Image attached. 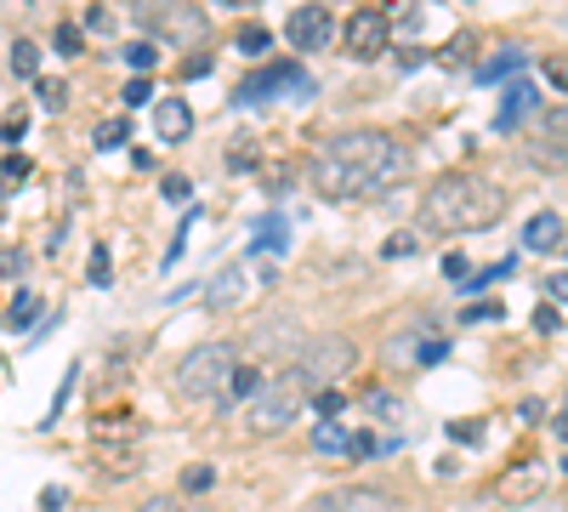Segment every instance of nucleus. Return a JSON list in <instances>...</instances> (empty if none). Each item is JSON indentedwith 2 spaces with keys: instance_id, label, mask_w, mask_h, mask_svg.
Segmentation results:
<instances>
[{
  "instance_id": "nucleus-31",
  "label": "nucleus",
  "mask_w": 568,
  "mask_h": 512,
  "mask_svg": "<svg viewBox=\"0 0 568 512\" xmlns=\"http://www.w3.org/2000/svg\"><path fill=\"white\" fill-rule=\"evenodd\" d=\"M29 182V160H18V154H7V194H18Z\"/></svg>"
},
{
  "instance_id": "nucleus-6",
  "label": "nucleus",
  "mask_w": 568,
  "mask_h": 512,
  "mask_svg": "<svg viewBox=\"0 0 568 512\" xmlns=\"http://www.w3.org/2000/svg\"><path fill=\"white\" fill-rule=\"evenodd\" d=\"M387 40H393V18L375 12V7H358V12L347 18V29H342L347 58H358V63H375V58L387 52Z\"/></svg>"
},
{
  "instance_id": "nucleus-26",
  "label": "nucleus",
  "mask_w": 568,
  "mask_h": 512,
  "mask_svg": "<svg viewBox=\"0 0 568 512\" xmlns=\"http://www.w3.org/2000/svg\"><path fill=\"white\" fill-rule=\"evenodd\" d=\"M342 404H347V399H342L336 388H324V393H313V410L324 415V422H342Z\"/></svg>"
},
{
  "instance_id": "nucleus-42",
  "label": "nucleus",
  "mask_w": 568,
  "mask_h": 512,
  "mask_svg": "<svg viewBox=\"0 0 568 512\" xmlns=\"http://www.w3.org/2000/svg\"><path fill=\"white\" fill-rule=\"evenodd\" d=\"M40 506H45V512H58V506H63V490H58V484H52V490H40Z\"/></svg>"
},
{
  "instance_id": "nucleus-37",
  "label": "nucleus",
  "mask_w": 568,
  "mask_h": 512,
  "mask_svg": "<svg viewBox=\"0 0 568 512\" xmlns=\"http://www.w3.org/2000/svg\"><path fill=\"white\" fill-rule=\"evenodd\" d=\"M353 455H387L375 433H353Z\"/></svg>"
},
{
  "instance_id": "nucleus-35",
  "label": "nucleus",
  "mask_w": 568,
  "mask_h": 512,
  "mask_svg": "<svg viewBox=\"0 0 568 512\" xmlns=\"http://www.w3.org/2000/svg\"><path fill=\"white\" fill-rule=\"evenodd\" d=\"M109 279H114L109 273V251L98 245V251H91V285H109Z\"/></svg>"
},
{
  "instance_id": "nucleus-22",
  "label": "nucleus",
  "mask_w": 568,
  "mask_h": 512,
  "mask_svg": "<svg viewBox=\"0 0 568 512\" xmlns=\"http://www.w3.org/2000/svg\"><path fill=\"white\" fill-rule=\"evenodd\" d=\"M34 69H40V46H34V40H12V74L29 80Z\"/></svg>"
},
{
  "instance_id": "nucleus-1",
  "label": "nucleus",
  "mask_w": 568,
  "mask_h": 512,
  "mask_svg": "<svg viewBox=\"0 0 568 512\" xmlns=\"http://www.w3.org/2000/svg\"><path fill=\"white\" fill-rule=\"evenodd\" d=\"M415 171V154L393 131H342L318 143L307 182L318 200H382Z\"/></svg>"
},
{
  "instance_id": "nucleus-7",
  "label": "nucleus",
  "mask_w": 568,
  "mask_h": 512,
  "mask_svg": "<svg viewBox=\"0 0 568 512\" xmlns=\"http://www.w3.org/2000/svg\"><path fill=\"white\" fill-rule=\"evenodd\" d=\"M524 154L535 165H546V171H568V103L540 114V131H535V143Z\"/></svg>"
},
{
  "instance_id": "nucleus-15",
  "label": "nucleus",
  "mask_w": 568,
  "mask_h": 512,
  "mask_svg": "<svg viewBox=\"0 0 568 512\" xmlns=\"http://www.w3.org/2000/svg\"><path fill=\"white\" fill-rule=\"evenodd\" d=\"M524 245L529 251H557L562 245V217L557 211H535L529 228H524Z\"/></svg>"
},
{
  "instance_id": "nucleus-11",
  "label": "nucleus",
  "mask_w": 568,
  "mask_h": 512,
  "mask_svg": "<svg viewBox=\"0 0 568 512\" xmlns=\"http://www.w3.org/2000/svg\"><path fill=\"white\" fill-rule=\"evenodd\" d=\"M251 297V273L240 268V262H227V268H216L211 279H205V291H200V302H205V313H233Z\"/></svg>"
},
{
  "instance_id": "nucleus-36",
  "label": "nucleus",
  "mask_w": 568,
  "mask_h": 512,
  "mask_svg": "<svg viewBox=\"0 0 568 512\" xmlns=\"http://www.w3.org/2000/svg\"><path fill=\"white\" fill-rule=\"evenodd\" d=\"M136 512H187V506H182L176 495H149V501H142Z\"/></svg>"
},
{
  "instance_id": "nucleus-9",
  "label": "nucleus",
  "mask_w": 568,
  "mask_h": 512,
  "mask_svg": "<svg viewBox=\"0 0 568 512\" xmlns=\"http://www.w3.org/2000/svg\"><path fill=\"white\" fill-rule=\"evenodd\" d=\"M136 18L154 23L160 40H165V34H176V40H200V34H205V18H200V12H182L176 0H136Z\"/></svg>"
},
{
  "instance_id": "nucleus-25",
  "label": "nucleus",
  "mask_w": 568,
  "mask_h": 512,
  "mask_svg": "<svg viewBox=\"0 0 568 512\" xmlns=\"http://www.w3.org/2000/svg\"><path fill=\"white\" fill-rule=\"evenodd\" d=\"M125 137H131L125 120H103V126H98V149H125Z\"/></svg>"
},
{
  "instance_id": "nucleus-19",
  "label": "nucleus",
  "mask_w": 568,
  "mask_h": 512,
  "mask_svg": "<svg viewBox=\"0 0 568 512\" xmlns=\"http://www.w3.org/2000/svg\"><path fill=\"white\" fill-rule=\"evenodd\" d=\"M216 484V468L211 461H194V468H182V495H205Z\"/></svg>"
},
{
  "instance_id": "nucleus-2",
  "label": "nucleus",
  "mask_w": 568,
  "mask_h": 512,
  "mask_svg": "<svg viewBox=\"0 0 568 512\" xmlns=\"http://www.w3.org/2000/svg\"><path fill=\"white\" fill-rule=\"evenodd\" d=\"M500 217H506V189L484 171H449L420 194L426 234H484Z\"/></svg>"
},
{
  "instance_id": "nucleus-44",
  "label": "nucleus",
  "mask_w": 568,
  "mask_h": 512,
  "mask_svg": "<svg viewBox=\"0 0 568 512\" xmlns=\"http://www.w3.org/2000/svg\"><path fill=\"white\" fill-rule=\"evenodd\" d=\"M557 433H562V439H568V404H562V410H557Z\"/></svg>"
},
{
  "instance_id": "nucleus-28",
  "label": "nucleus",
  "mask_w": 568,
  "mask_h": 512,
  "mask_svg": "<svg viewBox=\"0 0 568 512\" xmlns=\"http://www.w3.org/2000/svg\"><path fill=\"white\" fill-rule=\"evenodd\" d=\"M273 245H284V222L278 217H262V234H256L251 251H273Z\"/></svg>"
},
{
  "instance_id": "nucleus-8",
  "label": "nucleus",
  "mask_w": 568,
  "mask_h": 512,
  "mask_svg": "<svg viewBox=\"0 0 568 512\" xmlns=\"http://www.w3.org/2000/svg\"><path fill=\"white\" fill-rule=\"evenodd\" d=\"M307 512H404L387 490H369V484H336V490H324L313 495Z\"/></svg>"
},
{
  "instance_id": "nucleus-23",
  "label": "nucleus",
  "mask_w": 568,
  "mask_h": 512,
  "mask_svg": "<svg viewBox=\"0 0 568 512\" xmlns=\"http://www.w3.org/2000/svg\"><path fill=\"white\" fill-rule=\"evenodd\" d=\"M471 52H478V34H455V40L444 46V52H438V63H444V69H455V63H466Z\"/></svg>"
},
{
  "instance_id": "nucleus-27",
  "label": "nucleus",
  "mask_w": 568,
  "mask_h": 512,
  "mask_svg": "<svg viewBox=\"0 0 568 512\" xmlns=\"http://www.w3.org/2000/svg\"><path fill=\"white\" fill-rule=\"evenodd\" d=\"M125 103H131V109H142V103H154V80H149V74H136V80H125Z\"/></svg>"
},
{
  "instance_id": "nucleus-39",
  "label": "nucleus",
  "mask_w": 568,
  "mask_h": 512,
  "mask_svg": "<svg viewBox=\"0 0 568 512\" xmlns=\"http://www.w3.org/2000/svg\"><path fill=\"white\" fill-rule=\"evenodd\" d=\"M540 415H546L540 399H524V404H517V422H540Z\"/></svg>"
},
{
  "instance_id": "nucleus-14",
  "label": "nucleus",
  "mask_w": 568,
  "mask_h": 512,
  "mask_svg": "<svg viewBox=\"0 0 568 512\" xmlns=\"http://www.w3.org/2000/svg\"><path fill=\"white\" fill-rule=\"evenodd\" d=\"M154 131H160V143H187V137H194V109H187L182 98H160L154 103Z\"/></svg>"
},
{
  "instance_id": "nucleus-32",
  "label": "nucleus",
  "mask_w": 568,
  "mask_h": 512,
  "mask_svg": "<svg viewBox=\"0 0 568 512\" xmlns=\"http://www.w3.org/2000/svg\"><path fill=\"white\" fill-rule=\"evenodd\" d=\"M449 439L455 444H478L484 439V422H449Z\"/></svg>"
},
{
  "instance_id": "nucleus-38",
  "label": "nucleus",
  "mask_w": 568,
  "mask_h": 512,
  "mask_svg": "<svg viewBox=\"0 0 568 512\" xmlns=\"http://www.w3.org/2000/svg\"><path fill=\"white\" fill-rule=\"evenodd\" d=\"M557 324H562V319H557V308H540V313H535V331H540V337H551Z\"/></svg>"
},
{
  "instance_id": "nucleus-45",
  "label": "nucleus",
  "mask_w": 568,
  "mask_h": 512,
  "mask_svg": "<svg viewBox=\"0 0 568 512\" xmlns=\"http://www.w3.org/2000/svg\"><path fill=\"white\" fill-rule=\"evenodd\" d=\"M222 7H256V0H222Z\"/></svg>"
},
{
  "instance_id": "nucleus-41",
  "label": "nucleus",
  "mask_w": 568,
  "mask_h": 512,
  "mask_svg": "<svg viewBox=\"0 0 568 512\" xmlns=\"http://www.w3.org/2000/svg\"><path fill=\"white\" fill-rule=\"evenodd\" d=\"M546 74L557 80V91H568V63H562V58H551V63H546Z\"/></svg>"
},
{
  "instance_id": "nucleus-17",
  "label": "nucleus",
  "mask_w": 568,
  "mask_h": 512,
  "mask_svg": "<svg viewBox=\"0 0 568 512\" xmlns=\"http://www.w3.org/2000/svg\"><path fill=\"white\" fill-rule=\"evenodd\" d=\"M98 468H103V473H114V479H131V473L142 468V455H136L131 444H109V450L98 455Z\"/></svg>"
},
{
  "instance_id": "nucleus-40",
  "label": "nucleus",
  "mask_w": 568,
  "mask_h": 512,
  "mask_svg": "<svg viewBox=\"0 0 568 512\" xmlns=\"http://www.w3.org/2000/svg\"><path fill=\"white\" fill-rule=\"evenodd\" d=\"M409 251H415V240H409V234H398V240H387V251H382V257H409Z\"/></svg>"
},
{
  "instance_id": "nucleus-46",
  "label": "nucleus",
  "mask_w": 568,
  "mask_h": 512,
  "mask_svg": "<svg viewBox=\"0 0 568 512\" xmlns=\"http://www.w3.org/2000/svg\"><path fill=\"white\" fill-rule=\"evenodd\" d=\"M562 473H568V455H562Z\"/></svg>"
},
{
  "instance_id": "nucleus-33",
  "label": "nucleus",
  "mask_w": 568,
  "mask_h": 512,
  "mask_svg": "<svg viewBox=\"0 0 568 512\" xmlns=\"http://www.w3.org/2000/svg\"><path fill=\"white\" fill-rule=\"evenodd\" d=\"M500 313H506V308H500V302H478V308H466V313H460V319H466V324H478V319H484V324H495V319H500Z\"/></svg>"
},
{
  "instance_id": "nucleus-30",
  "label": "nucleus",
  "mask_w": 568,
  "mask_h": 512,
  "mask_svg": "<svg viewBox=\"0 0 568 512\" xmlns=\"http://www.w3.org/2000/svg\"><path fill=\"white\" fill-rule=\"evenodd\" d=\"M52 46H58V52H63V58H74V52H80V46H85V40H80V29H74V23H63V29L52 34Z\"/></svg>"
},
{
  "instance_id": "nucleus-20",
  "label": "nucleus",
  "mask_w": 568,
  "mask_h": 512,
  "mask_svg": "<svg viewBox=\"0 0 568 512\" xmlns=\"http://www.w3.org/2000/svg\"><path fill=\"white\" fill-rule=\"evenodd\" d=\"M233 46H240L245 58H267V46H273V34H267L262 23H251V29H240V34H233Z\"/></svg>"
},
{
  "instance_id": "nucleus-13",
  "label": "nucleus",
  "mask_w": 568,
  "mask_h": 512,
  "mask_svg": "<svg viewBox=\"0 0 568 512\" xmlns=\"http://www.w3.org/2000/svg\"><path fill=\"white\" fill-rule=\"evenodd\" d=\"M535 109H540V86H535L529 74H517V80L506 86V103H500V114H495V131H517V120L535 114Z\"/></svg>"
},
{
  "instance_id": "nucleus-24",
  "label": "nucleus",
  "mask_w": 568,
  "mask_h": 512,
  "mask_svg": "<svg viewBox=\"0 0 568 512\" xmlns=\"http://www.w3.org/2000/svg\"><path fill=\"white\" fill-rule=\"evenodd\" d=\"M125 63H131V69H154V63H160V40H131V46H125Z\"/></svg>"
},
{
  "instance_id": "nucleus-18",
  "label": "nucleus",
  "mask_w": 568,
  "mask_h": 512,
  "mask_svg": "<svg viewBox=\"0 0 568 512\" xmlns=\"http://www.w3.org/2000/svg\"><path fill=\"white\" fill-rule=\"evenodd\" d=\"M34 319H40V297H34V291H18V297H12V308H7V331L18 337V331H29Z\"/></svg>"
},
{
  "instance_id": "nucleus-21",
  "label": "nucleus",
  "mask_w": 568,
  "mask_h": 512,
  "mask_svg": "<svg viewBox=\"0 0 568 512\" xmlns=\"http://www.w3.org/2000/svg\"><path fill=\"white\" fill-rule=\"evenodd\" d=\"M511 69H524V52H500V58L478 63V86H489V80H500V74H511Z\"/></svg>"
},
{
  "instance_id": "nucleus-3",
  "label": "nucleus",
  "mask_w": 568,
  "mask_h": 512,
  "mask_svg": "<svg viewBox=\"0 0 568 512\" xmlns=\"http://www.w3.org/2000/svg\"><path fill=\"white\" fill-rule=\"evenodd\" d=\"M240 342H205L194 348L182 364H176V393L187 404H211V410H227V393H233V377H240Z\"/></svg>"
},
{
  "instance_id": "nucleus-4",
  "label": "nucleus",
  "mask_w": 568,
  "mask_h": 512,
  "mask_svg": "<svg viewBox=\"0 0 568 512\" xmlns=\"http://www.w3.org/2000/svg\"><path fill=\"white\" fill-rule=\"evenodd\" d=\"M302 399H307L302 370H284V377H267V382H262V393L245 404V428H251L256 439H273V433H284V428L296 422Z\"/></svg>"
},
{
  "instance_id": "nucleus-10",
  "label": "nucleus",
  "mask_w": 568,
  "mask_h": 512,
  "mask_svg": "<svg viewBox=\"0 0 568 512\" xmlns=\"http://www.w3.org/2000/svg\"><path fill=\"white\" fill-rule=\"evenodd\" d=\"M284 34H291L296 52H324V46L336 40V18H329L324 7H296L291 18H284Z\"/></svg>"
},
{
  "instance_id": "nucleus-29",
  "label": "nucleus",
  "mask_w": 568,
  "mask_h": 512,
  "mask_svg": "<svg viewBox=\"0 0 568 512\" xmlns=\"http://www.w3.org/2000/svg\"><path fill=\"white\" fill-rule=\"evenodd\" d=\"M160 189H165V200H171V205H187V194H194V182H187V177H176V171H171V177L160 182Z\"/></svg>"
},
{
  "instance_id": "nucleus-12",
  "label": "nucleus",
  "mask_w": 568,
  "mask_h": 512,
  "mask_svg": "<svg viewBox=\"0 0 568 512\" xmlns=\"http://www.w3.org/2000/svg\"><path fill=\"white\" fill-rule=\"evenodd\" d=\"M284 86H296V91H307L313 80L296 69V63H273V69H262V74H251L245 86H240V103H262V98H273V91H284Z\"/></svg>"
},
{
  "instance_id": "nucleus-34",
  "label": "nucleus",
  "mask_w": 568,
  "mask_h": 512,
  "mask_svg": "<svg viewBox=\"0 0 568 512\" xmlns=\"http://www.w3.org/2000/svg\"><path fill=\"white\" fill-rule=\"evenodd\" d=\"M40 103H45V109H63V103H69V91H63L58 80H40Z\"/></svg>"
},
{
  "instance_id": "nucleus-43",
  "label": "nucleus",
  "mask_w": 568,
  "mask_h": 512,
  "mask_svg": "<svg viewBox=\"0 0 568 512\" xmlns=\"http://www.w3.org/2000/svg\"><path fill=\"white\" fill-rule=\"evenodd\" d=\"M551 297H557V302H568V273H557V279H551Z\"/></svg>"
},
{
  "instance_id": "nucleus-16",
  "label": "nucleus",
  "mask_w": 568,
  "mask_h": 512,
  "mask_svg": "<svg viewBox=\"0 0 568 512\" xmlns=\"http://www.w3.org/2000/svg\"><path fill=\"white\" fill-rule=\"evenodd\" d=\"M313 455H353V433L342 422H318L313 428Z\"/></svg>"
},
{
  "instance_id": "nucleus-5",
  "label": "nucleus",
  "mask_w": 568,
  "mask_h": 512,
  "mask_svg": "<svg viewBox=\"0 0 568 512\" xmlns=\"http://www.w3.org/2000/svg\"><path fill=\"white\" fill-rule=\"evenodd\" d=\"M358 364V348H353V337H313L302 353H296V370H302V382L313 388V393H324V388H336L347 370Z\"/></svg>"
}]
</instances>
